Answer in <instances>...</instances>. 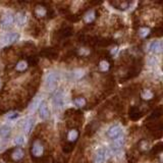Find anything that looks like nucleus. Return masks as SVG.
I'll list each match as a JSON object with an SVG mask.
<instances>
[{"label":"nucleus","instance_id":"10","mask_svg":"<svg viewBox=\"0 0 163 163\" xmlns=\"http://www.w3.org/2000/svg\"><path fill=\"white\" fill-rule=\"evenodd\" d=\"M149 49L151 52L153 53H160L162 51V44L159 41H153L152 43L150 44Z\"/></svg>","mask_w":163,"mask_h":163},{"label":"nucleus","instance_id":"22","mask_svg":"<svg viewBox=\"0 0 163 163\" xmlns=\"http://www.w3.org/2000/svg\"><path fill=\"white\" fill-rule=\"evenodd\" d=\"M15 68H16V71H26V69L28 68L27 61H24V60L19 61V62L16 64Z\"/></svg>","mask_w":163,"mask_h":163},{"label":"nucleus","instance_id":"9","mask_svg":"<svg viewBox=\"0 0 163 163\" xmlns=\"http://www.w3.org/2000/svg\"><path fill=\"white\" fill-rule=\"evenodd\" d=\"M105 157H106V150L103 148L99 149L98 150V152L96 153L94 163H103L105 160Z\"/></svg>","mask_w":163,"mask_h":163},{"label":"nucleus","instance_id":"2","mask_svg":"<svg viewBox=\"0 0 163 163\" xmlns=\"http://www.w3.org/2000/svg\"><path fill=\"white\" fill-rule=\"evenodd\" d=\"M107 137L110 138V139H113V140H115L116 138L120 137L121 134V128L119 125H116L114 124L112 126H110V128L108 129L107 130Z\"/></svg>","mask_w":163,"mask_h":163},{"label":"nucleus","instance_id":"18","mask_svg":"<svg viewBox=\"0 0 163 163\" xmlns=\"http://www.w3.org/2000/svg\"><path fill=\"white\" fill-rule=\"evenodd\" d=\"M34 122L35 121L33 118H29V119H27L26 124H24V132H26V134H30V132L33 129V125H34Z\"/></svg>","mask_w":163,"mask_h":163},{"label":"nucleus","instance_id":"3","mask_svg":"<svg viewBox=\"0 0 163 163\" xmlns=\"http://www.w3.org/2000/svg\"><path fill=\"white\" fill-rule=\"evenodd\" d=\"M58 81V76L55 72H50L46 76V79H45V84H46L47 87L53 88L55 87V85Z\"/></svg>","mask_w":163,"mask_h":163},{"label":"nucleus","instance_id":"4","mask_svg":"<svg viewBox=\"0 0 163 163\" xmlns=\"http://www.w3.org/2000/svg\"><path fill=\"white\" fill-rule=\"evenodd\" d=\"M73 30L71 28L69 27H65V28H62L60 29V30L56 33V37H58V39H64V38H67L71 34H72Z\"/></svg>","mask_w":163,"mask_h":163},{"label":"nucleus","instance_id":"31","mask_svg":"<svg viewBox=\"0 0 163 163\" xmlns=\"http://www.w3.org/2000/svg\"><path fill=\"white\" fill-rule=\"evenodd\" d=\"M128 161H129V163H136L137 158L134 157L133 154H129L128 155Z\"/></svg>","mask_w":163,"mask_h":163},{"label":"nucleus","instance_id":"33","mask_svg":"<svg viewBox=\"0 0 163 163\" xmlns=\"http://www.w3.org/2000/svg\"><path fill=\"white\" fill-rule=\"evenodd\" d=\"M75 76H76V77H77V79H79V77H81V76H84V72L82 71H76Z\"/></svg>","mask_w":163,"mask_h":163},{"label":"nucleus","instance_id":"27","mask_svg":"<svg viewBox=\"0 0 163 163\" xmlns=\"http://www.w3.org/2000/svg\"><path fill=\"white\" fill-rule=\"evenodd\" d=\"M100 68H101V71H107L108 69V67H109V64H108V62L106 60H102L101 62H100Z\"/></svg>","mask_w":163,"mask_h":163},{"label":"nucleus","instance_id":"12","mask_svg":"<svg viewBox=\"0 0 163 163\" xmlns=\"http://www.w3.org/2000/svg\"><path fill=\"white\" fill-rule=\"evenodd\" d=\"M49 112L48 110V107H47V104L46 103H42L40 105V117L42 118V119H47L49 117Z\"/></svg>","mask_w":163,"mask_h":163},{"label":"nucleus","instance_id":"6","mask_svg":"<svg viewBox=\"0 0 163 163\" xmlns=\"http://www.w3.org/2000/svg\"><path fill=\"white\" fill-rule=\"evenodd\" d=\"M18 37H19V35L18 34V33H10V34H7L3 38V43L7 44V45L12 44V43H14L15 41H18Z\"/></svg>","mask_w":163,"mask_h":163},{"label":"nucleus","instance_id":"14","mask_svg":"<svg viewBox=\"0 0 163 163\" xmlns=\"http://www.w3.org/2000/svg\"><path fill=\"white\" fill-rule=\"evenodd\" d=\"M77 138H79V132L76 129H72L67 133V140L69 141V143L76 142L77 140Z\"/></svg>","mask_w":163,"mask_h":163},{"label":"nucleus","instance_id":"16","mask_svg":"<svg viewBox=\"0 0 163 163\" xmlns=\"http://www.w3.org/2000/svg\"><path fill=\"white\" fill-rule=\"evenodd\" d=\"M41 54H42L43 56H45V57H47V58H49V57H50V58H55L56 57V52L53 50V49H51V48H46V49H44V50L41 52Z\"/></svg>","mask_w":163,"mask_h":163},{"label":"nucleus","instance_id":"13","mask_svg":"<svg viewBox=\"0 0 163 163\" xmlns=\"http://www.w3.org/2000/svg\"><path fill=\"white\" fill-rule=\"evenodd\" d=\"M142 115H143V114H142V112L140 111V110H139L138 107H132L129 109V117L132 118V119L137 120Z\"/></svg>","mask_w":163,"mask_h":163},{"label":"nucleus","instance_id":"19","mask_svg":"<svg viewBox=\"0 0 163 163\" xmlns=\"http://www.w3.org/2000/svg\"><path fill=\"white\" fill-rule=\"evenodd\" d=\"M10 128L7 125H3L0 128V137L1 138H7L10 134Z\"/></svg>","mask_w":163,"mask_h":163},{"label":"nucleus","instance_id":"34","mask_svg":"<svg viewBox=\"0 0 163 163\" xmlns=\"http://www.w3.org/2000/svg\"><path fill=\"white\" fill-rule=\"evenodd\" d=\"M0 88H1V81H0Z\"/></svg>","mask_w":163,"mask_h":163},{"label":"nucleus","instance_id":"32","mask_svg":"<svg viewBox=\"0 0 163 163\" xmlns=\"http://www.w3.org/2000/svg\"><path fill=\"white\" fill-rule=\"evenodd\" d=\"M140 33H141V36L146 37L147 35H148V33H149V29L148 28H142L140 30Z\"/></svg>","mask_w":163,"mask_h":163},{"label":"nucleus","instance_id":"25","mask_svg":"<svg viewBox=\"0 0 163 163\" xmlns=\"http://www.w3.org/2000/svg\"><path fill=\"white\" fill-rule=\"evenodd\" d=\"M73 102H75V104L76 106H79V107H83V106L86 105V100H85V98H83V97L76 98V99L73 100Z\"/></svg>","mask_w":163,"mask_h":163},{"label":"nucleus","instance_id":"28","mask_svg":"<svg viewBox=\"0 0 163 163\" xmlns=\"http://www.w3.org/2000/svg\"><path fill=\"white\" fill-rule=\"evenodd\" d=\"M38 57H36V56H32L30 57V58L28 59V62L27 63H30V65H36L37 63H38Z\"/></svg>","mask_w":163,"mask_h":163},{"label":"nucleus","instance_id":"21","mask_svg":"<svg viewBox=\"0 0 163 163\" xmlns=\"http://www.w3.org/2000/svg\"><path fill=\"white\" fill-rule=\"evenodd\" d=\"M154 97V94L152 91H150V90H144V91L142 92V98L144 100H151L153 99Z\"/></svg>","mask_w":163,"mask_h":163},{"label":"nucleus","instance_id":"7","mask_svg":"<svg viewBox=\"0 0 163 163\" xmlns=\"http://www.w3.org/2000/svg\"><path fill=\"white\" fill-rule=\"evenodd\" d=\"M14 23V18L12 14H6L5 16L2 19V23H1V26L4 29H7V28H10L12 24Z\"/></svg>","mask_w":163,"mask_h":163},{"label":"nucleus","instance_id":"17","mask_svg":"<svg viewBox=\"0 0 163 163\" xmlns=\"http://www.w3.org/2000/svg\"><path fill=\"white\" fill-rule=\"evenodd\" d=\"M15 20L18 26H24V23H26V13H24V12H18V13H16Z\"/></svg>","mask_w":163,"mask_h":163},{"label":"nucleus","instance_id":"29","mask_svg":"<svg viewBox=\"0 0 163 163\" xmlns=\"http://www.w3.org/2000/svg\"><path fill=\"white\" fill-rule=\"evenodd\" d=\"M161 151H162V144H161V143H159L158 145H156V146H155L154 148H153V150H152V154H154V153H155V154L160 153Z\"/></svg>","mask_w":163,"mask_h":163},{"label":"nucleus","instance_id":"8","mask_svg":"<svg viewBox=\"0 0 163 163\" xmlns=\"http://www.w3.org/2000/svg\"><path fill=\"white\" fill-rule=\"evenodd\" d=\"M53 105L55 108H61L63 106V96L62 93H56L53 97Z\"/></svg>","mask_w":163,"mask_h":163},{"label":"nucleus","instance_id":"5","mask_svg":"<svg viewBox=\"0 0 163 163\" xmlns=\"http://www.w3.org/2000/svg\"><path fill=\"white\" fill-rule=\"evenodd\" d=\"M10 157L13 161H20L24 157V152L23 151V149L20 148H16L15 150L12 151V153L10 154Z\"/></svg>","mask_w":163,"mask_h":163},{"label":"nucleus","instance_id":"15","mask_svg":"<svg viewBox=\"0 0 163 163\" xmlns=\"http://www.w3.org/2000/svg\"><path fill=\"white\" fill-rule=\"evenodd\" d=\"M34 13H35V15L37 16V18H44L45 15H47L48 11L46 10V8H45V7L38 6V7L35 8Z\"/></svg>","mask_w":163,"mask_h":163},{"label":"nucleus","instance_id":"11","mask_svg":"<svg viewBox=\"0 0 163 163\" xmlns=\"http://www.w3.org/2000/svg\"><path fill=\"white\" fill-rule=\"evenodd\" d=\"M124 137H118V138H116L115 140L113 141L112 144H111V149L114 150V151L120 149L121 147H122V145H124Z\"/></svg>","mask_w":163,"mask_h":163},{"label":"nucleus","instance_id":"20","mask_svg":"<svg viewBox=\"0 0 163 163\" xmlns=\"http://www.w3.org/2000/svg\"><path fill=\"white\" fill-rule=\"evenodd\" d=\"M41 102H42V97H38V98H36V99L33 101V103L32 105L30 106V110L31 111H35V110L40 107V105H41Z\"/></svg>","mask_w":163,"mask_h":163},{"label":"nucleus","instance_id":"1","mask_svg":"<svg viewBox=\"0 0 163 163\" xmlns=\"http://www.w3.org/2000/svg\"><path fill=\"white\" fill-rule=\"evenodd\" d=\"M43 145L41 144L39 141H36L34 144L32 146V150H31V153H32V156L34 158H41L43 154Z\"/></svg>","mask_w":163,"mask_h":163},{"label":"nucleus","instance_id":"23","mask_svg":"<svg viewBox=\"0 0 163 163\" xmlns=\"http://www.w3.org/2000/svg\"><path fill=\"white\" fill-rule=\"evenodd\" d=\"M111 4L114 6H116L118 9H122V10L126 9L129 6V2H112Z\"/></svg>","mask_w":163,"mask_h":163},{"label":"nucleus","instance_id":"24","mask_svg":"<svg viewBox=\"0 0 163 163\" xmlns=\"http://www.w3.org/2000/svg\"><path fill=\"white\" fill-rule=\"evenodd\" d=\"M94 19H95V12H94V11H90V12H88V13L86 14V16H85V20H86V23H88V24L92 23Z\"/></svg>","mask_w":163,"mask_h":163},{"label":"nucleus","instance_id":"26","mask_svg":"<svg viewBox=\"0 0 163 163\" xmlns=\"http://www.w3.org/2000/svg\"><path fill=\"white\" fill-rule=\"evenodd\" d=\"M73 149V145L72 143H65V144L63 145V151L65 153H69L71 152Z\"/></svg>","mask_w":163,"mask_h":163},{"label":"nucleus","instance_id":"30","mask_svg":"<svg viewBox=\"0 0 163 163\" xmlns=\"http://www.w3.org/2000/svg\"><path fill=\"white\" fill-rule=\"evenodd\" d=\"M24 142V138L23 136H19V137H18L14 140V143H15L16 145H23Z\"/></svg>","mask_w":163,"mask_h":163}]
</instances>
